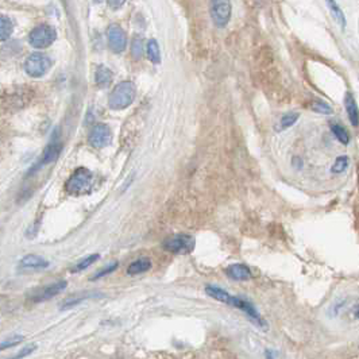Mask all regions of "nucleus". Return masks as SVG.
Masks as SVG:
<instances>
[{"instance_id":"1","label":"nucleus","mask_w":359,"mask_h":359,"mask_svg":"<svg viewBox=\"0 0 359 359\" xmlns=\"http://www.w3.org/2000/svg\"><path fill=\"white\" fill-rule=\"evenodd\" d=\"M137 96V88L131 81L119 82L111 92L108 105L111 110H124L133 104Z\"/></svg>"},{"instance_id":"2","label":"nucleus","mask_w":359,"mask_h":359,"mask_svg":"<svg viewBox=\"0 0 359 359\" xmlns=\"http://www.w3.org/2000/svg\"><path fill=\"white\" fill-rule=\"evenodd\" d=\"M93 181L95 180H93V174L91 170L85 168H79L66 181L65 189L69 195H73V196L88 195L92 191Z\"/></svg>"},{"instance_id":"3","label":"nucleus","mask_w":359,"mask_h":359,"mask_svg":"<svg viewBox=\"0 0 359 359\" xmlns=\"http://www.w3.org/2000/svg\"><path fill=\"white\" fill-rule=\"evenodd\" d=\"M163 249L172 253V254H189L193 251L195 246H196V240L192 235H186V234H179V235H173V237L168 238L163 242Z\"/></svg>"},{"instance_id":"4","label":"nucleus","mask_w":359,"mask_h":359,"mask_svg":"<svg viewBox=\"0 0 359 359\" xmlns=\"http://www.w3.org/2000/svg\"><path fill=\"white\" fill-rule=\"evenodd\" d=\"M52 68V60L45 53H33L24 62V70L31 77H42Z\"/></svg>"},{"instance_id":"5","label":"nucleus","mask_w":359,"mask_h":359,"mask_svg":"<svg viewBox=\"0 0 359 359\" xmlns=\"http://www.w3.org/2000/svg\"><path fill=\"white\" fill-rule=\"evenodd\" d=\"M57 38L56 29L49 24H40L30 33V45L37 49H45L52 45Z\"/></svg>"},{"instance_id":"6","label":"nucleus","mask_w":359,"mask_h":359,"mask_svg":"<svg viewBox=\"0 0 359 359\" xmlns=\"http://www.w3.org/2000/svg\"><path fill=\"white\" fill-rule=\"evenodd\" d=\"M107 40H108V46L114 53H122L127 46V35L124 30L119 24L112 23L107 29Z\"/></svg>"},{"instance_id":"7","label":"nucleus","mask_w":359,"mask_h":359,"mask_svg":"<svg viewBox=\"0 0 359 359\" xmlns=\"http://www.w3.org/2000/svg\"><path fill=\"white\" fill-rule=\"evenodd\" d=\"M211 18L215 26L224 27L231 18V4L226 0H216L211 3Z\"/></svg>"},{"instance_id":"8","label":"nucleus","mask_w":359,"mask_h":359,"mask_svg":"<svg viewBox=\"0 0 359 359\" xmlns=\"http://www.w3.org/2000/svg\"><path fill=\"white\" fill-rule=\"evenodd\" d=\"M112 140V131H111L110 126H107L104 123H99L95 127L91 130L89 134V143L95 147V149H103L110 145Z\"/></svg>"},{"instance_id":"9","label":"nucleus","mask_w":359,"mask_h":359,"mask_svg":"<svg viewBox=\"0 0 359 359\" xmlns=\"http://www.w3.org/2000/svg\"><path fill=\"white\" fill-rule=\"evenodd\" d=\"M68 286V282L66 281H57L54 284L49 285L46 288H43L40 292H37L34 296H33V301L34 302H42L46 301V300H50L54 296H57L58 293H61L62 290Z\"/></svg>"},{"instance_id":"10","label":"nucleus","mask_w":359,"mask_h":359,"mask_svg":"<svg viewBox=\"0 0 359 359\" xmlns=\"http://www.w3.org/2000/svg\"><path fill=\"white\" fill-rule=\"evenodd\" d=\"M61 150H62V145L58 142L57 139H54L52 143L47 145V147L45 149V151H43V154H42V157L40 158V162L35 165L34 168H33V170L41 168L43 165H47V163L54 162L58 157H60V154H61ZM33 170H31V172H33Z\"/></svg>"},{"instance_id":"11","label":"nucleus","mask_w":359,"mask_h":359,"mask_svg":"<svg viewBox=\"0 0 359 359\" xmlns=\"http://www.w3.org/2000/svg\"><path fill=\"white\" fill-rule=\"evenodd\" d=\"M227 276L232 279H237V281H246L251 278V272L246 265L242 263H235L227 269Z\"/></svg>"},{"instance_id":"12","label":"nucleus","mask_w":359,"mask_h":359,"mask_svg":"<svg viewBox=\"0 0 359 359\" xmlns=\"http://www.w3.org/2000/svg\"><path fill=\"white\" fill-rule=\"evenodd\" d=\"M112 79H114L112 70L108 69L105 65L98 66V69L95 72V81L98 84V87L107 88L112 82Z\"/></svg>"},{"instance_id":"13","label":"nucleus","mask_w":359,"mask_h":359,"mask_svg":"<svg viewBox=\"0 0 359 359\" xmlns=\"http://www.w3.org/2000/svg\"><path fill=\"white\" fill-rule=\"evenodd\" d=\"M19 265L23 269H45V267L49 266V262L40 255L30 254L26 255Z\"/></svg>"},{"instance_id":"14","label":"nucleus","mask_w":359,"mask_h":359,"mask_svg":"<svg viewBox=\"0 0 359 359\" xmlns=\"http://www.w3.org/2000/svg\"><path fill=\"white\" fill-rule=\"evenodd\" d=\"M151 269V261L147 257H142L137 261H134L130 266L127 267V274L130 276H135V274H140L145 273Z\"/></svg>"},{"instance_id":"15","label":"nucleus","mask_w":359,"mask_h":359,"mask_svg":"<svg viewBox=\"0 0 359 359\" xmlns=\"http://www.w3.org/2000/svg\"><path fill=\"white\" fill-rule=\"evenodd\" d=\"M344 105H346V111H347V115L350 118V122L354 127H358V108L355 104V100H354L353 95L347 93L346 98H344Z\"/></svg>"},{"instance_id":"16","label":"nucleus","mask_w":359,"mask_h":359,"mask_svg":"<svg viewBox=\"0 0 359 359\" xmlns=\"http://www.w3.org/2000/svg\"><path fill=\"white\" fill-rule=\"evenodd\" d=\"M205 292H207L211 297L216 299L218 301L224 302V304H228V305L231 304L232 296L230 295V293H227L224 289H220V288H218V286H207V288H205Z\"/></svg>"},{"instance_id":"17","label":"nucleus","mask_w":359,"mask_h":359,"mask_svg":"<svg viewBox=\"0 0 359 359\" xmlns=\"http://www.w3.org/2000/svg\"><path fill=\"white\" fill-rule=\"evenodd\" d=\"M14 30L11 19L6 15H0V41H6L10 38Z\"/></svg>"},{"instance_id":"18","label":"nucleus","mask_w":359,"mask_h":359,"mask_svg":"<svg viewBox=\"0 0 359 359\" xmlns=\"http://www.w3.org/2000/svg\"><path fill=\"white\" fill-rule=\"evenodd\" d=\"M147 58L153 64H161V52L156 40H150L147 42Z\"/></svg>"},{"instance_id":"19","label":"nucleus","mask_w":359,"mask_h":359,"mask_svg":"<svg viewBox=\"0 0 359 359\" xmlns=\"http://www.w3.org/2000/svg\"><path fill=\"white\" fill-rule=\"evenodd\" d=\"M143 49H145V42L140 35H135L133 38V43H131V56L135 60H139L143 56Z\"/></svg>"},{"instance_id":"20","label":"nucleus","mask_w":359,"mask_h":359,"mask_svg":"<svg viewBox=\"0 0 359 359\" xmlns=\"http://www.w3.org/2000/svg\"><path fill=\"white\" fill-rule=\"evenodd\" d=\"M327 4L330 7V11L331 14H332L334 19L336 20V23H339L342 27H344V26H346V18H344V14H343V11L340 10V7L336 4V1H332V0L328 1Z\"/></svg>"},{"instance_id":"21","label":"nucleus","mask_w":359,"mask_h":359,"mask_svg":"<svg viewBox=\"0 0 359 359\" xmlns=\"http://www.w3.org/2000/svg\"><path fill=\"white\" fill-rule=\"evenodd\" d=\"M331 131H332L336 138L339 139L342 143H344V145H347L348 142H350V135H348L347 130L343 127V126H340V124L332 123V124H331Z\"/></svg>"},{"instance_id":"22","label":"nucleus","mask_w":359,"mask_h":359,"mask_svg":"<svg viewBox=\"0 0 359 359\" xmlns=\"http://www.w3.org/2000/svg\"><path fill=\"white\" fill-rule=\"evenodd\" d=\"M311 110L318 112V114H324V115H331L334 111L331 108V105L321 100H315L311 103Z\"/></svg>"},{"instance_id":"23","label":"nucleus","mask_w":359,"mask_h":359,"mask_svg":"<svg viewBox=\"0 0 359 359\" xmlns=\"http://www.w3.org/2000/svg\"><path fill=\"white\" fill-rule=\"evenodd\" d=\"M99 259V254H92V255H89V257H87V258H84L82 261H80L76 266L72 267V273H79V272H81V270H84V269H87V267H89L92 263H95V262L98 261Z\"/></svg>"},{"instance_id":"24","label":"nucleus","mask_w":359,"mask_h":359,"mask_svg":"<svg viewBox=\"0 0 359 359\" xmlns=\"http://www.w3.org/2000/svg\"><path fill=\"white\" fill-rule=\"evenodd\" d=\"M23 340H24L23 335L10 336V338H8V339H6V340L0 342V351H1V350H7V348L15 347V346H18L19 343H22Z\"/></svg>"},{"instance_id":"25","label":"nucleus","mask_w":359,"mask_h":359,"mask_svg":"<svg viewBox=\"0 0 359 359\" xmlns=\"http://www.w3.org/2000/svg\"><path fill=\"white\" fill-rule=\"evenodd\" d=\"M348 166V157L343 156V157H339V158H336L335 163H334V166H332V172L334 173H342L344 172Z\"/></svg>"},{"instance_id":"26","label":"nucleus","mask_w":359,"mask_h":359,"mask_svg":"<svg viewBox=\"0 0 359 359\" xmlns=\"http://www.w3.org/2000/svg\"><path fill=\"white\" fill-rule=\"evenodd\" d=\"M299 119V114L296 112H290V114H286L285 116H282L281 119V128H288L290 126H293Z\"/></svg>"},{"instance_id":"27","label":"nucleus","mask_w":359,"mask_h":359,"mask_svg":"<svg viewBox=\"0 0 359 359\" xmlns=\"http://www.w3.org/2000/svg\"><path fill=\"white\" fill-rule=\"evenodd\" d=\"M37 350V344H29V346H26V347H23L20 351L18 354H15L14 357H11V358H8V359H23L26 358V357H29L30 354H33Z\"/></svg>"},{"instance_id":"28","label":"nucleus","mask_w":359,"mask_h":359,"mask_svg":"<svg viewBox=\"0 0 359 359\" xmlns=\"http://www.w3.org/2000/svg\"><path fill=\"white\" fill-rule=\"evenodd\" d=\"M116 267H118V262L111 263V265H108L107 267H104L103 270H100V272L96 273V274H95V276L92 277V279H98V278L104 277V276H107V274H110V273H112L114 270H116Z\"/></svg>"},{"instance_id":"29","label":"nucleus","mask_w":359,"mask_h":359,"mask_svg":"<svg viewBox=\"0 0 359 359\" xmlns=\"http://www.w3.org/2000/svg\"><path fill=\"white\" fill-rule=\"evenodd\" d=\"M124 4H126L124 1H108V6H110L111 8H114V10H118L119 7L124 6Z\"/></svg>"},{"instance_id":"30","label":"nucleus","mask_w":359,"mask_h":359,"mask_svg":"<svg viewBox=\"0 0 359 359\" xmlns=\"http://www.w3.org/2000/svg\"><path fill=\"white\" fill-rule=\"evenodd\" d=\"M266 359H274V357H273V351L267 350V351H266Z\"/></svg>"}]
</instances>
